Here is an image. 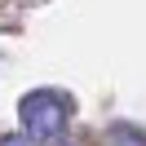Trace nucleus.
<instances>
[{"instance_id": "1", "label": "nucleus", "mask_w": 146, "mask_h": 146, "mask_svg": "<svg viewBox=\"0 0 146 146\" xmlns=\"http://www.w3.org/2000/svg\"><path fill=\"white\" fill-rule=\"evenodd\" d=\"M18 119H22V133L36 146H53V142H62L66 124H71V98L62 89H31L18 102Z\"/></svg>"}, {"instance_id": "2", "label": "nucleus", "mask_w": 146, "mask_h": 146, "mask_svg": "<svg viewBox=\"0 0 146 146\" xmlns=\"http://www.w3.org/2000/svg\"><path fill=\"white\" fill-rule=\"evenodd\" d=\"M106 142H111V146H146V133L133 128V124H111Z\"/></svg>"}]
</instances>
